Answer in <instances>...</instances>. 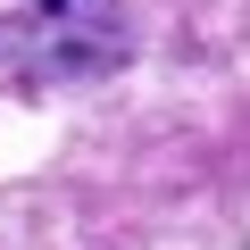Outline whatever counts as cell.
<instances>
[{
  "mask_svg": "<svg viewBox=\"0 0 250 250\" xmlns=\"http://www.w3.org/2000/svg\"><path fill=\"white\" fill-rule=\"evenodd\" d=\"M42 9H75V0H42Z\"/></svg>",
  "mask_w": 250,
  "mask_h": 250,
  "instance_id": "1",
  "label": "cell"
}]
</instances>
